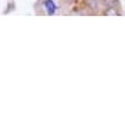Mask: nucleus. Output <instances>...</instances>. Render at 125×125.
<instances>
[{
	"instance_id": "1",
	"label": "nucleus",
	"mask_w": 125,
	"mask_h": 125,
	"mask_svg": "<svg viewBox=\"0 0 125 125\" xmlns=\"http://www.w3.org/2000/svg\"><path fill=\"white\" fill-rule=\"evenodd\" d=\"M44 9L47 15H54L57 10V6L54 0H45L44 1Z\"/></svg>"
},
{
	"instance_id": "2",
	"label": "nucleus",
	"mask_w": 125,
	"mask_h": 125,
	"mask_svg": "<svg viewBox=\"0 0 125 125\" xmlns=\"http://www.w3.org/2000/svg\"><path fill=\"white\" fill-rule=\"evenodd\" d=\"M106 15H118V13L115 8H109V9L106 11Z\"/></svg>"
}]
</instances>
